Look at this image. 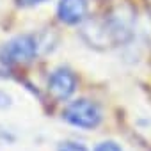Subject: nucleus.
Wrapping results in <instances>:
<instances>
[{
	"label": "nucleus",
	"instance_id": "7",
	"mask_svg": "<svg viewBox=\"0 0 151 151\" xmlns=\"http://www.w3.org/2000/svg\"><path fill=\"white\" fill-rule=\"evenodd\" d=\"M57 151H87V147L80 142H73V140H64L59 144Z\"/></svg>",
	"mask_w": 151,
	"mask_h": 151
},
{
	"label": "nucleus",
	"instance_id": "9",
	"mask_svg": "<svg viewBox=\"0 0 151 151\" xmlns=\"http://www.w3.org/2000/svg\"><path fill=\"white\" fill-rule=\"evenodd\" d=\"M11 107V96L4 91H0V109H7Z\"/></svg>",
	"mask_w": 151,
	"mask_h": 151
},
{
	"label": "nucleus",
	"instance_id": "10",
	"mask_svg": "<svg viewBox=\"0 0 151 151\" xmlns=\"http://www.w3.org/2000/svg\"><path fill=\"white\" fill-rule=\"evenodd\" d=\"M16 2H18L22 7H32V6H37V4L46 2V0H16Z\"/></svg>",
	"mask_w": 151,
	"mask_h": 151
},
{
	"label": "nucleus",
	"instance_id": "11",
	"mask_svg": "<svg viewBox=\"0 0 151 151\" xmlns=\"http://www.w3.org/2000/svg\"><path fill=\"white\" fill-rule=\"evenodd\" d=\"M7 68H9V64L6 62V59H4V55H2V50H0V73H4Z\"/></svg>",
	"mask_w": 151,
	"mask_h": 151
},
{
	"label": "nucleus",
	"instance_id": "1",
	"mask_svg": "<svg viewBox=\"0 0 151 151\" xmlns=\"http://www.w3.org/2000/svg\"><path fill=\"white\" fill-rule=\"evenodd\" d=\"M105 22L110 29V34L114 37L116 46L126 45L133 39L135 34V11L128 4H117L110 9V13L105 16Z\"/></svg>",
	"mask_w": 151,
	"mask_h": 151
},
{
	"label": "nucleus",
	"instance_id": "12",
	"mask_svg": "<svg viewBox=\"0 0 151 151\" xmlns=\"http://www.w3.org/2000/svg\"><path fill=\"white\" fill-rule=\"evenodd\" d=\"M146 6H147V11L151 13V0H146Z\"/></svg>",
	"mask_w": 151,
	"mask_h": 151
},
{
	"label": "nucleus",
	"instance_id": "3",
	"mask_svg": "<svg viewBox=\"0 0 151 151\" xmlns=\"http://www.w3.org/2000/svg\"><path fill=\"white\" fill-rule=\"evenodd\" d=\"M39 41L34 37V36H29V34H22V36H16L13 37L9 43H6L2 50V55L6 59V62L11 66L14 62H29L32 60L37 52H39Z\"/></svg>",
	"mask_w": 151,
	"mask_h": 151
},
{
	"label": "nucleus",
	"instance_id": "2",
	"mask_svg": "<svg viewBox=\"0 0 151 151\" xmlns=\"http://www.w3.org/2000/svg\"><path fill=\"white\" fill-rule=\"evenodd\" d=\"M62 119L73 126H78L84 130H93L96 126H100L103 116L100 107L87 100V98H80V100H75L71 101L64 110H62Z\"/></svg>",
	"mask_w": 151,
	"mask_h": 151
},
{
	"label": "nucleus",
	"instance_id": "8",
	"mask_svg": "<svg viewBox=\"0 0 151 151\" xmlns=\"http://www.w3.org/2000/svg\"><path fill=\"white\" fill-rule=\"evenodd\" d=\"M94 151H123V149H121V146H119L117 142H114V140H105V142H100V144L94 147Z\"/></svg>",
	"mask_w": 151,
	"mask_h": 151
},
{
	"label": "nucleus",
	"instance_id": "4",
	"mask_svg": "<svg viewBox=\"0 0 151 151\" xmlns=\"http://www.w3.org/2000/svg\"><path fill=\"white\" fill-rule=\"evenodd\" d=\"M77 89V77L68 68H57L48 77V93L57 101H66Z\"/></svg>",
	"mask_w": 151,
	"mask_h": 151
},
{
	"label": "nucleus",
	"instance_id": "6",
	"mask_svg": "<svg viewBox=\"0 0 151 151\" xmlns=\"http://www.w3.org/2000/svg\"><path fill=\"white\" fill-rule=\"evenodd\" d=\"M89 11V2L87 0H60L57 13L59 20L68 23V25H77L86 20Z\"/></svg>",
	"mask_w": 151,
	"mask_h": 151
},
{
	"label": "nucleus",
	"instance_id": "5",
	"mask_svg": "<svg viewBox=\"0 0 151 151\" xmlns=\"http://www.w3.org/2000/svg\"><path fill=\"white\" fill-rule=\"evenodd\" d=\"M82 37L86 39V43L93 48H98V50H105V48H110V46H116L114 43V37L110 34V29L103 20H93V22H87L84 27H82Z\"/></svg>",
	"mask_w": 151,
	"mask_h": 151
}]
</instances>
